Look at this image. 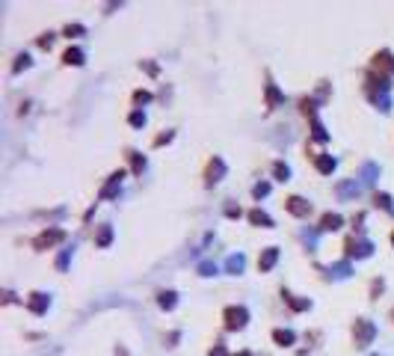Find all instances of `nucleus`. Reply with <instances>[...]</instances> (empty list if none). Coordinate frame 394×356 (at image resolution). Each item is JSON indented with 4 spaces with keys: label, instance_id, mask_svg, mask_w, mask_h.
Wrapping results in <instances>:
<instances>
[{
    "label": "nucleus",
    "instance_id": "f257e3e1",
    "mask_svg": "<svg viewBox=\"0 0 394 356\" xmlns=\"http://www.w3.org/2000/svg\"><path fill=\"white\" fill-rule=\"evenodd\" d=\"M374 336H377L374 321L359 318V321H356V327H353V342H356V348H368V345L374 342Z\"/></svg>",
    "mask_w": 394,
    "mask_h": 356
},
{
    "label": "nucleus",
    "instance_id": "f03ea898",
    "mask_svg": "<svg viewBox=\"0 0 394 356\" xmlns=\"http://www.w3.org/2000/svg\"><path fill=\"white\" fill-rule=\"evenodd\" d=\"M222 321H225V330H243L249 321V309L246 306H228L222 312Z\"/></svg>",
    "mask_w": 394,
    "mask_h": 356
},
{
    "label": "nucleus",
    "instance_id": "7ed1b4c3",
    "mask_svg": "<svg viewBox=\"0 0 394 356\" xmlns=\"http://www.w3.org/2000/svg\"><path fill=\"white\" fill-rule=\"evenodd\" d=\"M65 238H68V232H65V229H47V232H42V235L33 241V247H36V250H50V247L62 244Z\"/></svg>",
    "mask_w": 394,
    "mask_h": 356
},
{
    "label": "nucleus",
    "instance_id": "20e7f679",
    "mask_svg": "<svg viewBox=\"0 0 394 356\" xmlns=\"http://www.w3.org/2000/svg\"><path fill=\"white\" fill-rule=\"evenodd\" d=\"M344 250H347V258H368V255H374V244H371V241L347 238V241H344Z\"/></svg>",
    "mask_w": 394,
    "mask_h": 356
},
{
    "label": "nucleus",
    "instance_id": "39448f33",
    "mask_svg": "<svg viewBox=\"0 0 394 356\" xmlns=\"http://www.w3.org/2000/svg\"><path fill=\"white\" fill-rule=\"evenodd\" d=\"M222 178H225V160H222V157H211V163H208V169H205V184L214 187V184L222 181Z\"/></svg>",
    "mask_w": 394,
    "mask_h": 356
},
{
    "label": "nucleus",
    "instance_id": "423d86ee",
    "mask_svg": "<svg viewBox=\"0 0 394 356\" xmlns=\"http://www.w3.org/2000/svg\"><path fill=\"white\" fill-rule=\"evenodd\" d=\"M285 208H288L294 217H308V214H311V202L303 199V196H288V199H285Z\"/></svg>",
    "mask_w": 394,
    "mask_h": 356
},
{
    "label": "nucleus",
    "instance_id": "0eeeda50",
    "mask_svg": "<svg viewBox=\"0 0 394 356\" xmlns=\"http://www.w3.org/2000/svg\"><path fill=\"white\" fill-rule=\"evenodd\" d=\"M47 306H50V297H47V294H42V291H33V294L27 297V309H30L33 315H44V312H47Z\"/></svg>",
    "mask_w": 394,
    "mask_h": 356
},
{
    "label": "nucleus",
    "instance_id": "6e6552de",
    "mask_svg": "<svg viewBox=\"0 0 394 356\" xmlns=\"http://www.w3.org/2000/svg\"><path fill=\"white\" fill-rule=\"evenodd\" d=\"M365 187H362V181H356V178H347V181H338V187H335V193L341 196V199H353V196H359Z\"/></svg>",
    "mask_w": 394,
    "mask_h": 356
},
{
    "label": "nucleus",
    "instance_id": "1a4fd4ad",
    "mask_svg": "<svg viewBox=\"0 0 394 356\" xmlns=\"http://www.w3.org/2000/svg\"><path fill=\"white\" fill-rule=\"evenodd\" d=\"M122 178H125V172H122V169H119V172H113V175L107 178V184L101 187V193H98V196H101V199H113V196L119 193V187H122Z\"/></svg>",
    "mask_w": 394,
    "mask_h": 356
},
{
    "label": "nucleus",
    "instance_id": "9d476101",
    "mask_svg": "<svg viewBox=\"0 0 394 356\" xmlns=\"http://www.w3.org/2000/svg\"><path fill=\"white\" fill-rule=\"evenodd\" d=\"M276 261H279V247H267V250L261 253V258H258V270H261V273H270V270L276 267Z\"/></svg>",
    "mask_w": 394,
    "mask_h": 356
},
{
    "label": "nucleus",
    "instance_id": "9b49d317",
    "mask_svg": "<svg viewBox=\"0 0 394 356\" xmlns=\"http://www.w3.org/2000/svg\"><path fill=\"white\" fill-rule=\"evenodd\" d=\"M374 71H389V74H394V53L392 51H377L374 53Z\"/></svg>",
    "mask_w": 394,
    "mask_h": 356
},
{
    "label": "nucleus",
    "instance_id": "f8f14e48",
    "mask_svg": "<svg viewBox=\"0 0 394 356\" xmlns=\"http://www.w3.org/2000/svg\"><path fill=\"white\" fill-rule=\"evenodd\" d=\"M377 178H380V166L368 160V163L362 166V172H359V181H362V187H365V190H368V187H374V184H377Z\"/></svg>",
    "mask_w": 394,
    "mask_h": 356
},
{
    "label": "nucleus",
    "instance_id": "ddd939ff",
    "mask_svg": "<svg viewBox=\"0 0 394 356\" xmlns=\"http://www.w3.org/2000/svg\"><path fill=\"white\" fill-rule=\"evenodd\" d=\"M335 166H338V160H335L332 154H317V157H314V169H317L320 175H332Z\"/></svg>",
    "mask_w": 394,
    "mask_h": 356
},
{
    "label": "nucleus",
    "instance_id": "4468645a",
    "mask_svg": "<svg viewBox=\"0 0 394 356\" xmlns=\"http://www.w3.org/2000/svg\"><path fill=\"white\" fill-rule=\"evenodd\" d=\"M243 267H246V255L243 253H234V255L225 258V273L237 276V273H243Z\"/></svg>",
    "mask_w": 394,
    "mask_h": 356
},
{
    "label": "nucleus",
    "instance_id": "2eb2a0df",
    "mask_svg": "<svg viewBox=\"0 0 394 356\" xmlns=\"http://www.w3.org/2000/svg\"><path fill=\"white\" fill-rule=\"evenodd\" d=\"M249 223L252 226H261V229H273V217L267 211H261V208H252L249 211Z\"/></svg>",
    "mask_w": 394,
    "mask_h": 356
},
{
    "label": "nucleus",
    "instance_id": "dca6fc26",
    "mask_svg": "<svg viewBox=\"0 0 394 356\" xmlns=\"http://www.w3.org/2000/svg\"><path fill=\"white\" fill-rule=\"evenodd\" d=\"M344 226V217L341 214H323L320 217V232H338Z\"/></svg>",
    "mask_w": 394,
    "mask_h": 356
},
{
    "label": "nucleus",
    "instance_id": "f3484780",
    "mask_svg": "<svg viewBox=\"0 0 394 356\" xmlns=\"http://www.w3.org/2000/svg\"><path fill=\"white\" fill-rule=\"evenodd\" d=\"M113 244V226L110 223H104V226H98V232H95V247H110Z\"/></svg>",
    "mask_w": 394,
    "mask_h": 356
},
{
    "label": "nucleus",
    "instance_id": "a211bd4d",
    "mask_svg": "<svg viewBox=\"0 0 394 356\" xmlns=\"http://www.w3.org/2000/svg\"><path fill=\"white\" fill-rule=\"evenodd\" d=\"M353 273V264L350 261H338V264H329L326 267V276H335V279H347Z\"/></svg>",
    "mask_w": 394,
    "mask_h": 356
},
{
    "label": "nucleus",
    "instance_id": "6ab92c4d",
    "mask_svg": "<svg viewBox=\"0 0 394 356\" xmlns=\"http://www.w3.org/2000/svg\"><path fill=\"white\" fill-rule=\"evenodd\" d=\"M282 297H285V303H288L294 312H306V309H311V300H308V297H294V294H288V291H282Z\"/></svg>",
    "mask_w": 394,
    "mask_h": 356
},
{
    "label": "nucleus",
    "instance_id": "aec40b11",
    "mask_svg": "<svg viewBox=\"0 0 394 356\" xmlns=\"http://www.w3.org/2000/svg\"><path fill=\"white\" fill-rule=\"evenodd\" d=\"M62 62H65V65H83V62H86L83 48H68V51L62 53Z\"/></svg>",
    "mask_w": 394,
    "mask_h": 356
},
{
    "label": "nucleus",
    "instance_id": "412c9836",
    "mask_svg": "<svg viewBox=\"0 0 394 356\" xmlns=\"http://www.w3.org/2000/svg\"><path fill=\"white\" fill-rule=\"evenodd\" d=\"M264 92H267V107H279V104L285 101V95L279 92V86H276L273 80H267V86H264Z\"/></svg>",
    "mask_w": 394,
    "mask_h": 356
},
{
    "label": "nucleus",
    "instance_id": "4be33fe9",
    "mask_svg": "<svg viewBox=\"0 0 394 356\" xmlns=\"http://www.w3.org/2000/svg\"><path fill=\"white\" fill-rule=\"evenodd\" d=\"M273 342L282 345V348H291L297 342V333L294 330H273Z\"/></svg>",
    "mask_w": 394,
    "mask_h": 356
},
{
    "label": "nucleus",
    "instance_id": "5701e85b",
    "mask_svg": "<svg viewBox=\"0 0 394 356\" xmlns=\"http://www.w3.org/2000/svg\"><path fill=\"white\" fill-rule=\"evenodd\" d=\"M157 303H160V309L172 312V309L178 306V294H175V291H160V294H157Z\"/></svg>",
    "mask_w": 394,
    "mask_h": 356
},
{
    "label": "nucleus",
    "instance_id": "b1692460",
    "mask_svg": "<svg viewBox=\"0 0 394 356\" xmlns=\"http://www.w3.org/2000/svg\"><path fill=\"white\" fill-rule=\"evenodd\" d=\"M128 160H131V169H133V175H142V169H145V157H142L139 152L128 149Z\"/></svg>",
    "mask_w": 394,
    "mask_h": 356
},
{
    "label": "nucleus",
    "instance_id": "393cba45",
    "mask_svg": "<svg viewBox=\"0 0 394 356\" xmlns=\"http://www.w3.org/2000/svg\"><path fill=\"white\" fill-rule=\"evenodd\" d=\"M273 175H276V181H288L291 178V166L285 160H276L273 163Z\"/></svg>",
    "mask_w": 394,
    "mask_h": 356
},
{
    "label": "nucleus",
    "instance_id": "a878e982",
    "mask_svg": "<svg viewBox=\"0 0 394 356\" xmlns=\"http://www.w3.org/2000/svg\"><path fill=\"white\" fill-rule=\"evenodd\" d=\"M71 255H74V247H65L59 255H56V270L62 273V270H68V261H71Z\"/></svg>",
    "mask_w": 394,
    "mask_h": 356
},
{
    "label": "nucleus",
    "instance_id": "bb28decb",
    "mask_svg": "<svg viewBox=\"0 0 394 356\" xmlns=\"http://www.w3.org/2000/svg\"><path fill=\"white\" fill-rule=\"evenodd\" d=\"M311 137H314L317 143H326V140H329V134H326V128L320 125V119H311Z\"/></svg>",
    "mask_w": 394,
    "mask_h": 356
},
{
    "label": "nucleus",
    "instance_id": "cd10ccee",
    "mask_svg": "<svg viewBox=\"0 0 394 356\" xmlns=\"http://www.w3.org/2000/svg\"><path fill=\"white\" fill-rule=\"evenodd\" d=\"M30 53H18L15 56V62H12V74H18V71H24V68H30Z\"/></svg>",
    "mask_w": 394,
    "mask_h": 356
},
{
    "label": "nucleus",
    "instance_id": "c85d7f7f",
    "mask_svg": "<svg viewBox=\"0 0 394 356\" xmlns=\"http://www.w3.org/2000/svg\"><path fill=\"white\" fill-rule=\"evenodd\" d=\"M300 110H303L306 116L317 119V116H314V113H317V98H303V101H300Z\"/></svg>",
    "mask_w": 394,
    "mask_h": 356
},
{
    "label": "nucleus",
    "instance_id": "c756f323",
    "mask_svg": "<svg viewBox=\"0 0 394 356\" xmlns=\"http://www.w3.org/2000/svg\"><path fill=\"white\" fill-rule=\"evenodd\" d=\"M128 122H131V128H145V122H148V119H145V113H142V110L136 107V110H133V113L128 116Z\"/></svg>",
    "mask_w": 394,
    "mask_h": 356
},
{
    "label": "nucleus",
    "instance_id": "7c9ffc66",
    "mask_svg": "<svg viewBox=\"0 0 394 356\" xmlns=\"http://www.w3.org/2000/svg\"><path fill=\"white\" fill-rule=\"evenodd\" d=\"M377 205H380L386 214H394V202H392V196H389V193H377Z\"/></svg>",
    "mask_w": 394,
    "mask_h": 356
},
{
    "label": "nucleus",
    "instance_id": "2f4dec72",
    "mask_svg": "<svg viewBox=\"0 0 394 356\" xmlns=\"http://www.w3.org/2000/svg\"><path fill=\"white\" fill-rule=\"evenodd\" d=\"M368 98H371V101H374L383 113H389V110H392V98H389V95H368Z\"/></svg>",
    "mask_w": 394,
    "mask_h": 356
},
{
    "label": "nucleus",
    "instance_id": "473e14b6",
    "mask_svg": "<svg viewBox=\"0 0 394 356\" xmlns=\"http://www.w3.org/2000/svg\"><path fill=\"white\" fill-rule=\"evenodd\" d=\"M196 270H199V276H214L219 267H217V261H199V267H196Z\"/></svg>",
    "mask_w": 394,
    "mask_h": 356
},
{
    "label": "nucleus",
    "instance_id": "72a5a7b5",
    "mask_svg": "<svg viewBox=\"0 0 394 356\" xmlns=\"http://www.w3.org/2000/svg\"><path fill=\"white\" fill-rule=\"evenodd\" d=\"M83 33H86L83 24H68V27L62 30V36H68V39H77V36H83Z\"/></svg>",
    "mask_w": 394,
    "mask_h": 356
},
{
    "label": "nucleus",
    "instance_id": "f704fd0d",
    "mask_svg": "<svg viewBox=\"0 0 394 356\" xmlns=\"http://www.w3.org/2000/svg\"><path fill=\"white\" fill-rule=\"evenodd\" d=\"M252 196H255V199H264V196H270V181H258V184L252 187Z\"/></svg>",
    "mask_w": 394,
    "mask_h": 356
},
{
    "label": "nucleus",
    "instance_id": "c9c22d12",
    "mask_svg": "<svg viewBox=\"0 0 394 356\" xmlns=\"http://www.w3.org/2000/svg\"><path fill=\"white\" fill-rule=\"evenodd\" d=\"M148 101H151V92H145V89L133 92V104H148Z\"/></svg>",
    "mask_w": 394,
    "mask_h": 356
},
{
    "label": "nucleus",
    "instance_id": "e433bc0d",
    "mask_svg": "<svg viewBox=\"0 0 394 356\" xmlns=\"http://www.w3.org/2000/svg\"><path fill=\"white\" fill-rule=\"evenodd\" d=\"M240 214H243V211H240V205H234V202H228V205H225V217H231V220H237Z\"/></svg>",
    "mask_w": 394,
    "mask_h": 356
},
{
    "label": "nucleus",
    "instance_id": "4c0bfd02",
    "mask_svg": "<svg viewBox=\"0 0 394 356\" xmlns=\"http://www.w3.org/2000/svg\"><path fill=\"white\" fill-rule=\"evenodd\" d=\"M139 68H142V71H148V74H151V77H154V74H157V65H154V62H151V59H142V62H139Z\"/></svg>",
    "mask_w": 394,
    "mask_h": 356
},
{
    "label": "nucleus",
    "instance_id": "58836bf2",
    "mask_svg": "<svg viewBox=\"0 0 394 356\" xmlns=\"http://www.w3.org/2000/svg\"><path fill=\"white\" fill-rule=\"evenodd\" d=\"M53 45V33H44V36H39V48H50Z\"/></svg>",
    "mask_w": 394,
    "mask_h": 356
},
{
    "label": "nucleus",
    "instance_id": "ea45409f",
    "mask_svg": "<svg viewBox=\"0 0 394 356\" xmlns=\"http://www.w3.org/2000/svg\"><path fill=\"white\" fill-rule=\"evenodd\" d=\"M326 95H329V83H326V80H320V86H317V101H323Z\"/></svg>",
    "mask_w": 394,
    "mask_h": 356
},
{
    "label": "nucleus",
    "instance_id": "a19ab883",
    "mask_svg": "<svg viewBox=\"0 0 394 356\" xmlns=\"http://www.w3.org/2000/svg\"><path fill=\"white\" fill-rule=\"evenodd\" d=\"M172 137H175V134H172V131H166V134H160V137L154 140V146H166V143H172Z\"/></svg>",
    "mask_w": 394,
    "mask_h": 356
},
{
    "label": "nucleus",
    "instance_id": "79ce46f5",
    "mask_svg": "<svg viewBox=\"0 0 394 356\" xmlns=\"http://www.w3.org/2000/svg\"><path fill=\"white\" fill-rule=\"evenodd\" d=\"M383 288H386V285H383V279H377V282H374V285H371V294H374V297H377V294H383Z\"/></svg>",
    "mask_w": 394,
    "mask_h": 356
},
{
    "label": "nucleus",
    "instance_id": "37998d69",
    "mask_svg": "<svg viewBox=\"0 0 394 356\" xmlns=\"http://www.w3.org/2000/svg\"><path fill=\"white\" fill-rule=\"evenodd\" d=\"M208 356H228L225 354V345H214V351H211Z\"/></svg>",
    "mask_w": 394,
    "mask_h": 356
},
{
    "label": "nucleus",
    "instance_id": "c03bdc74",
    "mask_svg": "<svg viewBox=\"0 0 394 356\" xmlns=\"http://www.w3.org/2000/svg\"><path fill=\"white\" fill-rule=\"evenodd\" d=\"M178 339H181V333H169V339H166V342H169V348H175V342H178Z\"/></svg>",
    "mask_w": 394,
    "mask_h": 356
},
{
    "label": "nucleus",
    "instance_id": "a18cd8bd",
    "mask_svg": "<svg viewBox=\"0 0 394 356\" xmlns=\"http://www.w3.org/2000/svg\"><path fill=\"white\" fill-rule=\"evenodd\" d=\"M234 356H252V354L249 351H240V354H234Z\"/></svg>",
    "mask_w": 394,
    "mask_h": 356
},
{
    "label": "nucleus",
    "instance_id": "49530a36",
    "mask_svg": "<svg viewBox=\"0 0 394 356\" xmlns=\"http://www.w3.org/2000/svg\"><path fill=\"white\" fill-rule=\"evenodd\" d=\"M392 318H394V309H392Z\"/></svg>",
    "mask_w": 394,
    "mask_h": 356
},
{
    "label": "nucleus",
    "instance_id": "de8ad7c7",
    "mask_svg": "<svg viewBox=\"0 0 394 356\" xmlns=\"http://www.w3.org/2000/svg\"><path fill=\"white\" fill-rule=\"evenodd\" d=\"M392 244H394V235H392Z\"/></svg>",
    "mask_w": 394,
    "mask_h": 356
}]
</instances>
